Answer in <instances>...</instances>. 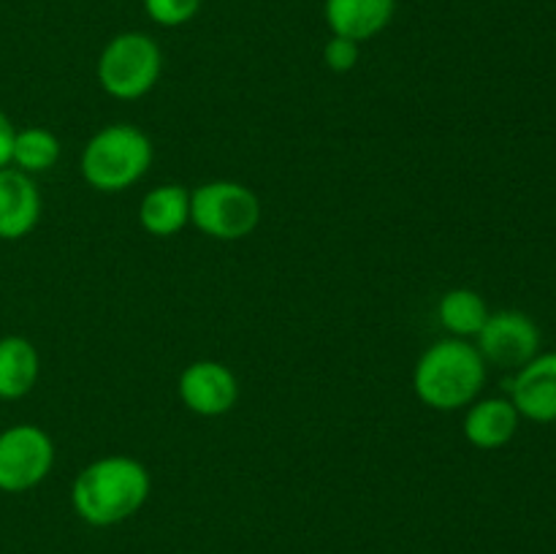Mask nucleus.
<instances>
[{"label":"nucleus","mask_w":556,"mask_h":554,"mask_svg":"<svg viewBox=\"0 0 556 554\" xmlns=\"http://www.w3.org/2000/svg\"><path fill=\"white\" fill-rule=\"evenodd\" d=\"M150 473L130 456H103L90 462L71 487L76 516L92 527H112L130 519L150 498Z\"/></svg>","instance_id":"f257e3e1"},{"label":"nucleus","mask_w":556,"mask_h":554,"mask_svg":"<svg viewBox=\"0 0 556 554\" xmlns=\"http://www.w3.org/2000/svg\"><path fill=\"white\" fill-rule=\"evenodd\" d=\"M486 383V358L472 342L448 337L421 353L413 373V389L434 411L472 405Z\"/></svg>","instance_id":"f03ea898"},{"label":"nucleus","mask_w":556,"mask_h":554,"mask_svg":"<svg viewBox=\"0 0 556 554\" xmlns=\"http://www.w3.org/2000/svg\"><path fill=\"white\" fill-rule=\"evenodd\" d=\"M152 163V141L136 125L114 123L98 130L81 150V177L90 188L117 193L147 174Z\"/></svg>","instance_id":"7ed1b4c3"},{"label":"nucleus","mask_w":556,"mask_h":554,"mask_svg":"<svg viewBox=\"0 0 556 554\" xmlns=\"http://www.w3.org/2000/svg\"><path fill=\"white\" fill-rule=\"evenodd\" d=\"M163 54L155 38L128 30L114 36L98 58V81L103 92L119 101H136L147 96L161 79Z\"/></svg>","instance_id":"20e7f679"},{"label":"nucleus","mask_w":556,"mask_h":554,"mask_svg":"<svg viewBox=\"0 0 556 554\" xmlns=\"http://www.w3.org/2000/svg\"><path fill=\"white\" fill-rule=\"evenodd\" d=\"M190 223L223 242L250 237L261 223V201L248 185L231 179L204 182L190 193Z\"/></svg>","instance_id":"39448f33"},{"label":"nucleus","mask_w":556,"mask_h":554,"mask_svg":"<svg viewBox=\"0 0 556 554\" xmlns=\"http://www.w3.org/2000/svg\"><path fill=\"white\" fill-rule=\"evenodd\" d=\"M54 465V443L36 424H14L0 432V492L20 494L38 487Z\"/></svg>","instance_id":"423d86ee"},{"label":"nucleus","mask_w":556,"mask_h":554,"mask_svg":"<svg viewBox=\"0 0 556 554\" xmlns=\"http://www.w3.org/2000/svg\"><path fill=\"white\" fill-rule=\"evenodd\" d=\"M476 348L486 358V364L519 369L541 353V329L521 310H500V313H489L486 324L478 331Z\"/></svg>","instance_id":"0eeeda50"},{"label":"nucleus","mask_w":556,"mask_h":554,"mask_svg":"<svg viewBox=\"0 0 556 554\" xmlns=\"http://www.w3.org/2000/svg\"><path fill=\"white\" fill-rule=\"evenodd\" d=\"M239 396V383L231 369L220 362H201L188 364L179 375V400L185 407L199 416H223L233 407Z\"/></svg>","instance_id":"6e6552de"},{"label":"nucleus","mask_w":556,"mask_h":554,"mask_svg":"<svg viewBox=\"0 0 556 554\" xmlns=\"http://www.w3.org/2000/svg\"><path fill=\"white\" fill-rule=\"evenodd\" d=\"M508 400L527 421H556V351L538 353L516 369Z\"/></svg>","instance_id":"1a4fd4ad"},{"label":"nucleus","mask_w":556,"mask_h":554,"mask_svg":"<svg viewBox=\"0 0 556 554\" xmlns=\"http://www.w3.org/2000/svg\"><path fill=\"white\" fill-rule=\"evenodd\" d=\"M41 217V193L30 174L0 168V239L14 242L27 237Z\"/></svg>","instance_id":"9d476101"},{"label":"nucleus","mask_w":556,"mask_h":554,"mask_svg":"<svg viewBox=\"0 0 556 554\" xmlns=\"http://www.w3.org/2000/svg\"><path fill=\"white\" fill-rule=\"evenodd\" d=\"M396 0H326L324 16L331 36L369 41L391 25Z\"/></svg>","instance_id":"9b49d317"},{"label":"nucleus","mask_w":556,"mask_h":554,"mask_svg":"<svg viewBox=\"0 0 556 554\" xmlns=\"http://www.w3.org/2000/svg\"><path fill=\"white\" fill-rule=\"evenodd\" d=\"M519 424L521 416L508 396H489V400L472 402L462 429H465L467 443L483 451H494L503 449L516 438Z\"/></svg>","instance_id":"f8f14e48"},{"label":"nucleus","mask_w":556,"mask_h":554,"mask_svg":"<svg viewBox=\"0 0 556 554\" xmlns=\"http://www.w3.org/2000/svg\"><path fill=\"white\" fill-rule=\"evenodd\" d=\"M41 373V358L27 337H0V400H22L30 394Z\"/></svg>","instance_id":"ddd939ff"},{"label":"nucleus","mask_w":556,"mask_h":554,"mask_svg":"<svg viewBox=\"0 0 556 554\" xmlns=\"http://www.w3.org/2000/svg\"><path fill=\"white\" fill-rule=\"evenodd\" d=\"M139 223L152 237H174L190 223V193L182 185H157L141 199Z\"/></svg>","instance_id":"4468645a"},{"label":"nucleus","mask_w":556,"mask_h":554,"mask_svg":"<svg viewBox=\"0 0 556 554\" xmlns=\"http://www.w3.org/2000/svg\"><path fill=\"white\" fill-rule=\"evenodd\" d=\"M438 318L459 340L478 337V331L483 329L489 318L486 299L478 291H470V288H454V291L443 293V299H440Z\"/></svg>","instance_id":"2eb2a0df"},{"label":"nucleus","mask_w":556,"mask_h":554,"mask_svg":"<svg viewBox=\"0 0 556 554\" xmlns=\"http://www.w3.org/2000/svg\"><path fill=\"white\" fill-rule=\"evenodd\" d=\"M60 161V139L47 128H22L14 134L11 163L25 174L49 172Z\"/></svg>","instance_id":"dca6fc26"},{"label":"nucleus","mask_w":556,"mask_h":554,"mask_svg":"<svg viewBox=\"0 0 556 554\" xmlns=\"http://www.w3.org/2000/svg\"><path fill=\"white\" fill-rule=\"evenodd\" d=\"M141 3H144L147 16H150L155 25L179 27L199 14L204 0H141Z\"/></svg>","instance_id":"f3484780"},{"label":"nucleus","mask_w":556,"mask_h":554,"mask_svg":"<svg viewBox=\"0 0 556 554\" xmlns=\"http://www.w3.org/2000/svg\"><path fill=\"white\" fill-rule=\"evenodd\" d=\"M324 63L329 65L334 74H348L351 68H356L358 63V41L351 38L331 36L324 47Z\"/></svg>","instance_id":"a211bd4d"},{"label":"nucleus","mask_w":556,"mask_h":554,"mask_svg":"<svg viewBox=\"0 0 556 554\" xmlns=\"http://www.w3.org/2000/svg\"><path fill=\"white\" fill-rule=\"evenodd\" d=\"M14 125L5 117V112L0 109V168L11 166V147H14Z\"/></svg>","instance_id":"6ab92c4d"}]
</instances>
